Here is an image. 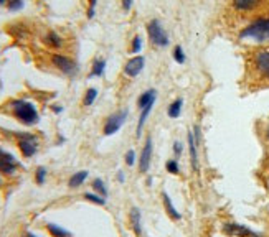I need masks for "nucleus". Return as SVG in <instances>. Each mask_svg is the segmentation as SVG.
Returning a JSON list of instances; mask_svg holds the SVG:
<instances>
[{
  "label": "nucleus",
  "instance_id": "f257e3e1",
  "mask_svg": "<svg viewBox=\"0 0 269 237\" xmlns=\"http://www.w3.org/2000/svg\"><path fill=\"white\" fill-rule=\"evenodd\" d=\"M248 68L254 79L269 82V46L253 50L249 53Z\"/></svg>",
  "mask_w": 269,
  "mask_h": 237
},
{
  "label": "nucleus",
  "instance_id": "f03ea898",
  "mask_svg": "<svg viewBox=\"0 0 269 237\" xmlns=\"http://www.w3.org/2000/svg\"><path fill=\"white\" fill-rule=\"evenodd\" d=\"M240 38L254 40V41H259V43L269 41V17H261V19L249 23L248 27H244L240 33Z\"/></svg>",
  "mask_w": 269,
  "mask_h": 237
},
{
  "label": "nucleus",
  "instance_id": "7ed1b4c3",
  "mask_svg": "<svg viewBox=\"0 0 269 237\" xmlns=\"http://www.w3.org/2000/svg\"><path fill=\"white\" fill-rule=\"evenodd\" d=\"M10 104H12V112H14V115L19 118L22 124H25V126H35V124H38L40 121L38 112L32 102L19 99V100H12Z\"/></svg>",
  "mask_w": 269,
  "mask_h": 237
},
{
  "label": "nucleus",
  "instance_id": "20e7f679",
  "mask_svg": "<svg viewBox=\"0 0 269 237\" xmlns=\"http://www.w3.org/2000/svg\"><path fill=\"white\" fill-rule=\"evenodd\" d=\"M147 33H149L151 43L159 46V48H164V46L169 45V35H167L162 23L159 20H151L147 23Z\"/></svg>",
  "mask_w": 269,
  "mask_h": 237
},
{
  "label": "nucleus",
  "instance_id": "39448f33",
  "mask_svg": "<svg viewBox=\"0 0 269 237\" xmlns=\"http://www.w3.org/2000/svg\"><path fill=\"white\" fill-rule=\"evenodd\" d=\"M19 147L23 157H32L38 150V139L32 134H20L19 135Z\"/></svg>",
  "mask_w": 269,
  "mask_h": 237
},
{
  "label": "nucleus",
  "instance_id": "423d86ee",
  "mask_svg": "<svg viewBox=\"0 0 269 237\" xmlns=\"http://www.w3.org/2000/svg\"><path fill=\"white\" fill-rule=\"evenodd\" d=\"M125 118H127V110H119V112H116V114L107 117V121L104 124V135L116 134L117 130L122 127Z\"/></svg>",
  "mask_w": 269,
  "mask_h": 237
},
{
  "label": "nucleus",
  "instance_id": "0eeeda50",
  "mask_svg": "<svg viewBox=\"0 0 269 237\" xmlns=\"http://www.w3.org/2000/svg\"><path fill=\"white\" fill-rule=\"evenodd\" d=\"M51 63H53V66H56L59 71H61V73L68 74V76L76 74V71H78L76 63L71 58L64 56V55H53L51 56Z\"/></svg>",
  "mask_w": 269,
  "mask_h": 237
},
{
  "label": "nucleus",
  "instance_id": "6e6552de",
  "mask_svg": "<svg viewBox=\"0 0 269 237\" xmlns=\"http://www.w3.org/2000/svg\"><path fill=\"white\" fill-rule=\"evenodd\" d=\"M223 230H225V234L233 235V237H261L259 234H256L254 230H251V229L241 226V224H236V222L225 224Z\"/></svg>",
  "mask_w": 269,
  "mask_h": 237
},
{
  "label": "nucleus",
  "instance_id": "1a4fd4ad",
  "mask_svg": "<svg viewBox=\"0 0 269 237\" xmlns=\"http://www.w3.org/2000/svg\"><path fill=\"white\" fill-rule=\"evenodd\" d=\"M17 168H19V162L14 158V155L0 148V173L12 175Z\"/></svg>",
  "mask_w": 269,
  "mask_h": 237
},
{
  "label": "nucleus",
  "instance_id": "9d476101",
  "mask_svg": "<svg viewBox=\"0 0 269 237\" xmlns=\"http://www.w3.org/2000/svg\"><path fill=\"white\" fill-rule=\"evenodd\" d=\"M144 64H146L144 56L130 58L129 61L125 63V66H124V74L129 76V78H136V76L139 74L142 69H144Z\"/></svg>",
  "mask_w": 269,
  "mask_h": 237
},
{
  "label": "nucleus",
  "instance_id": "9b49d317",
  "mask_svg": "<svg viewBox=\"0 0 269 237\" xmlns=\"http://www.w3.org/2000/svg\"><path fill=\"white\" fill-rule=\"evenodd\" d=\"M151 157H152V139L147 137L146 145H144V150H142L141 158H139V170H141V173H146V171L149 170V165H151Z\"/></svg>",
  "mask_w": 269,
  "mask_h": 237
},
{
  "label": "nucleus",
  "instance_id": "f8f14e48",
  "mask_svg": "<svg viewBox=\"0 0 269 237\" xmlns=\"http://www.w3.org/2000/svg\"><path fill=\"white\" fill-rule=\"evenodd\" d=\"M262 4V0H233V7L238 12H253Z\"/></svg>",
  "mask_w": 269,
  "mask_h": 237
},
{
  "label": "nucleus",
  "instance_id": "ddd939ff",
  "mask_svg": "<svg viewBox=\"0 0 269 237\" xmlns=\"http://www.w3.org/2000/svg\"><path fill=\"white\" fill-rule=\"evenodd\" d=\"M196 139H198V132H195L192 130V132L188 134V147H190V157H192V165L193 168L196 170L198 168V153H196Z\"/></svg>",
  "mask_w": 269,
  "mask_h": 237
},
{
  "label": "nucleus",
  "instance_id": "4468645a",
  "mask_svg": "<svg viewBox=\"0 0 269 237\" xmlns=\"http://www.w3.org/2000/svg\"><path fill=\"white\" fill-rule=\"evenodd\" d=\"M155 99H157V91H155V89H149V91H146L139 97V100H137V107H139V110H142L149 107V105H154Z\"/></svg>",
  "mask_w": 269,
  "mask_h": 237
},
{
  "label": "nucleus",
  "instance_id": "2eb2a0df",
  "mask_svg": "<svg viewBox=\"0 0 269 237\" xmlns=\"http://www.w3.org/2000/svg\"><path fill=\"white\" fill-rule=\"evenodd\" d=\"M162 198H164V206H165V209H167V212H169V216L172 217V219H180L182 216H180V212H178L177 209H175V206H173V203H172V199H170V196L167 193H164L162 194Z\"/></svg>",
  "mask_w": 269,
  "mask_h": 237
},
{
  "label": "nucleus",
  "instance_id": "dca6fc26",
  "mask_svg": "<svg viewBox=\"0 0 269 237\" xmlns=\"http://www.w3.org/2000/svg\"><path fill=\"white\" fill-rule=\"evenodd\" d=\"M130 222H132V227H134V232L136 235H142V227H141V211L137 209V207H132V211H130Z\"/></svg>",
  "mask_w": 269,
  "mask_h": 237
},
{
  "label": "nucleus",
  "instance_id": "f3484780",
  "mask_svg": "<svg viewBox=\"0 0 269 237\" xmlns=\"http://www.w3.org/2000/svg\"><path fill=\"white\" fill-rule=\"evenodd\" d=\"M43 41L48 46H51V48H59V46L63 45V40H61V37H59L56 32H48Z\"/></svg>",
  "mask_w": 269,
  "mask_h": 237
},
{
  "label": "nucleus",
  "instance_id": "a211bd4d",
  "mask_svg": "<svg viewBox=\"0 0 269 237\" xmlns=\"http://www.w3.org/2000/svg\"><path fill=\"white\" fill-rule=\"evenodd\" d=\"M46 230L51 234V237H71V232H68L66 229L59 227L58 224H46Z\"/></svg>",
  "mask_w": 269,
  "mask_h": 237
},
{
  "label": "nucleus",
  "instance_id": "6ab92c4d",
  "mask_svg": "<svg viewBox=\"0 0 269 237\" xmlns=\"http://www.w3.org/2000/svg\"><path fill=\"white\" fill-rule=\"evenodd\" d=\"M104 71H106V59H94L89 76H91V78H94V76H103Z\"/></svg>",
  "mask_w": 269,
  "mask_h": 237
},
{
  "label": "nucleus",
  "instance_id": "aec40b11",
  "mask_svg": "<svg viewBox=\"0 0 269 237\" xmlns=\"http://www.w3.org/2000/svg\"><path fill=\"white\" fill-rule=\"evenodd\" d=\"M86 178H88V171H78V173H75L73 176L70 178V186H71V188L81 186L83 183H85Z\"/></svg>",
  "mask_w": 269,
  "mask_h": 237
},
{
  "label": "nucleus",
  "instance_id": "412c9836",
  "mask_svg": "<svg viewBox=\"0 0 269 237\" xmlns=\"http://www.w3.org/2000/svg\"><path fill=\"white\" fill-rule=\"evenodd\" d=\"M152 107H154V105H149V107H146V109H142V110H141L142 114H141L139 122H137V137H141V132H142V129H144V124H146V121H147L149 114H151Z\"/></svg>",
  "mask_w": 269,
  "mask_h": 237
},
{
  "label": "nucleus",
  "instance_id": "4be33fe9",
  "mask_svg": "<svg viewBox=\"0 0 269 237\" xmlns=\"http://www.w3.org/2000/svg\"><path fill=\"white\" fill-rule=\"evenodd\" d=\"M182 104H183V100L182 99H175L173 102L170 104V107H169V115L172 118H177L178 115H180V112H182Z\"/></svg>",
  "mask_w": 269,
  "mask_h": 237
},
{
  "label": "nucleus",
  "instance_id": "5701e85b",
  "mask_svg": "<svg viewBox=\"0 0 269 237\" xmlns=\"http://www.w3.org/2000/svg\"><path fill=\"white\" fill-rule=\"evenodd\" d=\"M98 97V89L96 87H89L86 94H85V99H83V104L85 105H93V102L96 100Z\"/></svg>",
  "mask_w": 269,
  "mask_h": 237
},
{
  "label": "nucleus",
  "instance_id": "b1692460",
  "mask_svg": "<svg viewBox=\"0 0 269 237\" xmlns=\"http://www.w3.org/2000/svg\"><path fill=\"white\" fill-rule=\"evenodd\" d=\"M93 188H94V191L99 194V196H103V198L107 196V189H106V186H104L103 180H94V181H93Z\"/></svg>",
  "mask_w": 269,
  "mask_h": 237
},
{
  "label": "nucleus",
  "instance_id": "393cba45",
  "mask_svg": "<svg viewBox=\"0 0 269 237\" xmlns=\"http://www.w3.org/2000/svg\"><path fill=\"white\" fill-rule=\"evenodd\" d=\"M173 59H175V61L178 63V64H183L185 63V53H183V48L180 45H177L175 48H173Z\"/></svg>",
  "mask_w": 269,
  "mask_h": 237
},
{
  "label": "nucleus",
  "instance_id": "a878e982",
  "mask_svg": "<svg viewBox=\"0 0 269 237\" xmlns=\"http://www.w3.org/2000/svg\"><path fill=\"white\" fill-rule=\"evenodd\" d=\"M85 199H88V201H91V203H94V204H99V206H103V204H106V199H104L103 196H99V194L86 193V194H85Z\"/></svg>",
  "mask_w": 269,
  "mask_h": 237
},
{
  "label": "nucleus",
  "instance_id": "bb28decb",
  "mask_svg": "<svg viewBox=\"0 0 269 237\" xmlns=\"http://www.w3.org/2000/svg\"><path fill=\"white\" fill-rule=\"evenodd\" d=\"M23 7V0H7V9L10 12H17Z\"/></svg>",
  "mask_w": 269,
  "mask_h": 237
},
{
  "label": "nucleus",
  "instance_id": "cd10ccee",
  "mask_svg": "<svg viewBox=\"0 0 269 237\" xmlns=\"http://www.w3.org/2000/svg\"><path fill=\"white\" fill-rule=\"evenodd\" d=\"M141 48H142V37H141V35H136L134 40H132V46H130V51L139 53Z\"/></svg>",
  "mask_w": 269,
  "mask_h": 237
},
{
  "label": "nucleus",
  "instance_id": "c85d7f7f",
  "mask_svg": "<svg viewBox=\"0 0 269 237\" xmlns=\"http://www.w3.org/2000/svg\"><path fill=\"white\" fill-rule=\"evenodd\" d=\"M45 178H46V170H45L43 167H40V168L37 170V183H38V185H43V183H45Z\"/></svg>",
  "mask_w": 269,
  "mask_h": 237
},
{
  "label": "nucleus",
  "instance_id": "c756f323",
  "mask_svg": "<svg viewBox=\"0 0 269 237\" xmlns=\"http://www.w3.org/2000/svg\"><path fill=\"white\" fill-rule=\"evenodd\" d=\"M167 171H170L172 175H177L178 173V163L175 160H170V162H167Z\"/></svg>",
  "mask_w": 269,
  "mask_h": 237
},
{
  "label": "nucleus",
  "instance_id": "7c9ffc66",
  "mask_svg": "<svg viewBox=\"0 0 269 237\" xmlns=\"http://www.w3.org/2000/svg\"><path fill=\"white\" fill-rule=\"evenodd\" d=\"M136 162V152L134 150H129L127 153H125V163L129 165V167H132Z\"/></svg>",
  "mask_w": 269,
  "mask_h": 237
},
{
  "label": "nucleus",
  "instance_id": "2f4dec72",
  "mask_svg": "<svg viewBox=\"0 0 269 237\" xmlns=\"http://www.w3.org/2000/svg\"><path fill=\"white\" fill-rule=\"evenodd\" d=\"M88 4H89V9H88V19H93V17H94V9H96L98 0H88Z\"/></svg>",
  "mask_w": 269,
  "mask_h": 237
},
{
  "label": "nucleus",
  "instance_id": "473e14b6",
  "mask_svg": "<svg viewBox=\"0 0 269 237\" xmlns=\"http://www.w3.org/2000/svg\"><path fill=\"white\" fill-rule=\"evenodd\" d=\"M122 9L125 12H129L130 9H132V0H122Z\"/></svg>",
  "mask_w": 269,
  "mask_h": 237
},
{
  "label": "nucleus",
  "instance_id": "72a5a7b5",
  "mask_svg": "<svg viewBox=\"0 0 269 237\" xmlns=\"http://www.w3.org/2000/svg\"><path fill=\"white\" fill-rule=\"evenodd\" d=\"M173 152H175V155H180V153H182V144H180V142H175V144H173Z\"/></svg>",
  "mask_w": 269,
  "mask_h": 237
},
{
  "label": "nucleus",
  "instance_id": "f704fd0d",
  "mask_svg": "<svg viewBox=\"0 0 269 237\" xmlns=\"http://www.w3.org/2000/svg\"><path fill=\"white\" fill-rule=\"evenodd\" d=\"M117 178H119V181H124V173H122V171H119Z\"/></svg>",
  "mask_w": 269,
  "mask_h": 237
},
{
  "label": "nucleus",
  "instance_id": "c9c22d12",
  "mask_svg": "<svg viewBox=\"0 0 269 237\" xmlns=\"http://www.w3.org/2000/svg\"><path fill=\"white\" fill-rule=\"evenodd\" d=\"M23 237H37V235H35L33 232H25V234H23Z\"/></svg>",
  "mask_w": 269,
  "mask_h": 237
},
{
  "label": "nucleus",
  "instance_id": "e433bc0d",
  "mask_svg": "<svg viewBox=\"0 0 269 237\" xmlns=\"http://www.w3.org/2000/svg\"><path fill=\"white\" fill-rule=\"evenodd\" d=\"M53 110H55V112H61L63 109L61 107H56V105H55V107H53Z\"/></svg>",
  "mask_w": 269,
  "mask_h": 237
},
{
  "label": "nucleus",
  "instance_id": "4c0bfd02",
  "mask_svg": "<svg viewBox=\"0 0 269 237\" xmlns=\"http://www.w3.org/2000/svg\"><path fill=\"white\" fill-rule=\"evenodd\" d=\"M7 4V0H0V5H5Z\"/></svg>",
  "mask_w": 269,
  "mask_h": 237
},
{
  "label": "nucleus",
  "instance_id": "58836bf2",
  "mask_svg": "<svg viewBox=\"0 0 269 237\" xmlns=\"http://www.w3.org/2000/svg\"><path fill=\"white\" fill-rule=\"evenodd\" d=\"M267 139H269V126H267Z\"/></svg>",
  "mask_w": 269,
  "mask_h": 237
},
{
  "label": "nucleus",
  "instance_id": "ea45409f",
  "mask_svg": "<svg viewBox=\"0 0 269 237\" xmlns=\"http://www.w3.org/2000/svg\"><path fill=\"white\" fill-rule=\"evenodd\" d=\"M0 185H2V178H0Z\"/></svg>",
  "mask_w": 269,
  "mask_h": 237
},
{
  "label": "nucleus",
  "instance_id": "a19ab883",
  "mask_svg": "<svg viewBox=\"0 0 269 237\" xmlns=\"http://www.w3.org/2000/svg\"><path fill=\"white\" fill-rule=\"evenodd\" d=\"M0 89H2V82H0Z\"/></svg>",
  "mask_w": 269,
  "mask_h": 237
}]
</instances>
